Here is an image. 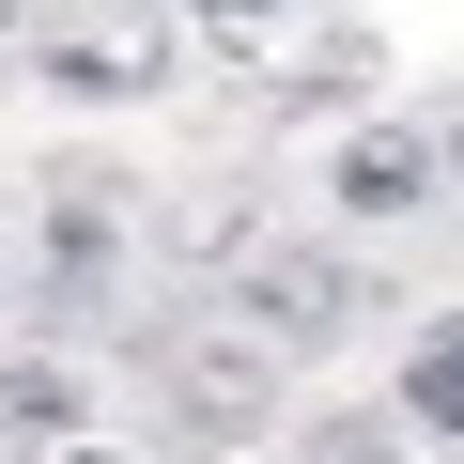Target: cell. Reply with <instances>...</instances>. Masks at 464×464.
<instances>
[{"label": "cell", "mask_w": 464, "mask_h": 464, "mask_svg": "<svg viewBox=\"0 0 464 464\" xmlns=\"http://www.w3.org/2000/svg\"><path fill=\"white\" fill-rule=\"evenodd\" d=\"M155 387H170V418L217 433V449H248V433L279 418V356H264L248 325H170V341H155Z\"/></svg>", "instance_id": "1"}, {"label": "cell", "mask_w": 464, "mask_h": 464, "mask_svg": "<svg viewBox=\"0 0 464 464\" xmlns=\"http://www.w3.org/2000/svg\"><path fill=\"white\" fill-rule=\"evenodd\" d=\"M232 78H279V93H341V78H372L387 63V32L372 16H217L201 32Z\"/></svg>", "instance_id": "2"}, {"label": "cell", "mask_w": 464, "mask_h": 464, "mask_svg": "<svg viewBox=\"0 0 464 464\" xmlns=\"http://www.w3.org/2000/svg\"><path fill=\"white\" fill-rule=\"evenodd\" d=\"M341 310H356V279L325 248H232V325H248L264 356L279 341H341Z\"/></svg>", "instance_id": "3"}, {"label": "cell", "mask_w": 464, "mask_h": 464, "mask_svg": "<svg viewBox=\"0 0 464 464\" xmlns=\"http://www.w3.org/2000/svg\"><path fill=\"white\" fill-rule=\"evenodd\" d=\"M109 232H124V170H47V310L109 325Z\"/></svg>", "instance_id": "4"}, {"label": "cell", "mask_w": 464, "mask_h": 464, "mask_svg": "<svg viewBox=\"0 0 464 464\" xmlns=\"http://www.w3.org/2000/svg\"><path fill=\"white\" fill-rule=\"evenodd\" d=\"M32 63H47L78 109H109V93H155V78H170V16H63Z\"/></svg>", "instance_id": "5"}, {"label": "cell", "mask_w": 464, "mask_h": 464, "mask_svg": "<svg viewBox=\"0 0 464 464\" xmlns=\"http://www.w3.org/2000/svg\"><path fill=\"white\" fill-rule=\"evenodd\" d=\"M402 201H433V140L418 124H356L341 140V217H402Z\"/></svg>", "instance_id": "6"}, {"label": "cell", "mask_w": 464, "mask_h": 464, "mask_svg": "<svg viewBox=\"0 0 464 464\" xmlns=\"http://www.w3.org/2000/svg\"><path fill=\"white\" fill-rule=\"evenodd\" d=\"M63 433H78V387L47 356H16L0 372V464H63Z\"/></svg>", "instance_id": "7"}, {"label": "cell", "mask_w": 464, "mask_h": 464, "mask_svg": "<svg viewBox=\"0 0 464 464\" xmlns=\"http://www.w3.org/2000/svg\"><path fill=\"white\" fill-rule=\"evenodd\" d=\"M402 402H418L433 433H464V325H433V341H418V372H402Z\"/></svg>", "instance_id": "8"}, {"label": "cell", "mask_w": 464, "mask_h": 464, "mask_svg": "<svg viewBox=\"0 0 464 464\" xmlns=\"http://www.w3.org/2000/svg\"><path fill=\"white\" fill-rule=\"evenodd\" d=\"M325 464H387V449H325Z\"/></svg>", "instance_id": "9"}, {"label": "cell", "mask_w": 464, "mask_h": 464, "mask_svg": "<svg viewBox=\"0 0 464 464\" xmlns=\"http://www.w3.org/2000/svg\"><path fill=\"white\" fill-rule=\"evenodd\" d=\"M63 464H124V449H63Z\"/></svg>", "instance_id": "10"}, {"label": "cell", "mask_w": 464, "mask_h": 464, "mask_svg": "<svg viewBox=\"0 0 464 464\" xmlns=\"http://www.w3.org/2000/svg\"><path fill=\"white\" fill-rule=\"evenodd\" d=\"M433 170H464V124H449V155H433Z\"/></svg>", "instance_id": "11"}]
</instances>
